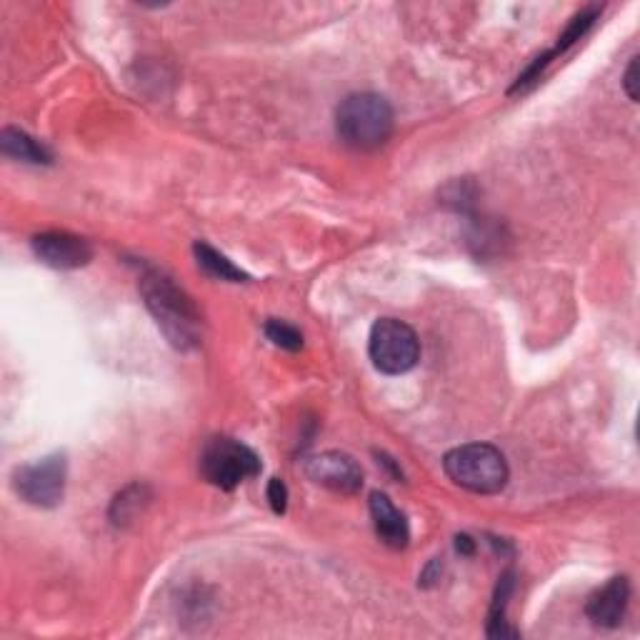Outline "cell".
Returning <instances> with one entry per match:
<instances>
[{
  "label": "cell",
  "instance_id": "obj_19",
  "mask_svg": "<svg viewBox=\"0 0 640 640\" xmlns=\"http://www.w3.org/2000/svg\"><path fill=\"white\" fill-rule=\"evenodd\" d=\"M458 550H460V553H468V556H470V553H473V550H476V543H473V540H470L468 536H458Z\"/></svg>",
  "mask_w": 640,
  "mask_h": 640
},
{
  "label": "cell",
  "instance_id": "obj_3",
  "mask_svg": "<svg viewBox=\"0 0 640 640\" xmlns=\"http://www.w3.org/2000/svg\"><path fill=\"white\" fill-rule=\"evenodd\" d=\"M443 468L456 486L480 496L500 493L510 476L506 456L496 446L488 443H468L453 448L443 458Z\"/></svg>",
  "mask_w": 640,
  "mask_h": 640
},
{
  "label": "cell",
  "instance_id": "obj_16",
  "mask_svg": "<svg viewBox=\"0 0 640 640\" xmlns=\"http://www.w3.org/2000/svg\"><path fill=\"white\" fill-rule=\"evenodd\" d=\"M266 336L273 346L283 350H300L303 348V333L298 328H293L286 320H268L266 323Z\"/></svg>",
  "mask_w": 640,
  "mask_h": 640
},
{
  "label": "cell",
  "instance_id": "obj_13",
  "mask_svg": "<svg viewBox=\"0 0 640 640\" xmlns=\"http://www.w3.org/2000/svg\"><path fill=\"white\" fill-rule=\"evenodd\" d=\"M513 578H516L513 573H503V576L498 578L493 608H490V623H488V636H490V638L518 636L516 630L506 628V606H508V598H510V593H513V586H516Z\"/></svg>",
  "mask_w": 640,
  "mask_h": 640
},
{
  "label": "cell",
  "instance_id": "obj_17",
  "mask_svg": "<svg viewBox=\"0 0 640 640\" xmlns=\"http://www.w3.org/2000/svg\"><path fill=\"white\" fill-rule=\"evenodd\" d=\"M268 503H270V508L276 510L278 516L286 513V508H288V488H286V483L280 478H270V483H268Z\"/></svg>",
  "mask_w": 640,
  "mask_h": 640
},
{
  "label": "cell",
  "instance_id": "obj_18",
  "mask_svg": "<svg viewBox=\"0 0 640 640\" xmlns=\"http://www.w3.org/2000/svg\"><path fill=\"white\" fill-rule=\"evenodd\" d=\"M623 88H626L628 98L633 100V103H638V56L630 60V66L626 70V78H623Z\"/></svg>",
  "mask_w": 640,
  "mask_h": 640
},
{
  "label": "cell",
  "instance_id": "obj_14",
  "mask_svg": "<svg viewBox=\"0 0 640 640\" xmlns=\"http://www.w3.org/2000/svg\"><path fill=\"white\" fill-rule=\"evenodd\" d=\"M148 488L146 486H128L123 493H118L113 506H110V520H113V526H128L130 520H133L143 506L148 503Z\"/></svg>",
  "mask_w": 640,
  "mask_h": 640
},
{
  "label": "cell",
  "instance_id": "obj_7",
  "mask_svg": "<svg viewBox=\"0 0 640 640\" xmlns=\"http://www.w3.org/2000/svg\"><path fill=\"white\" fill-rule=\"evenodd\" d=\"M306 476L313 483L336 490V493L353 496L363 486V470L356 463V458L338 450H328L306 460Z\"/></svg>",
  "mask_w": 640,
  "mask_h": 640
},
{
  "label": "cell",
  "instance_id": "obj_9",
  "mask_svg": "<svg viewBox=\"0 0 640 640\" xmlns=\"http://www.w3.org/2000/svg\"><path fill=\"white\" fill-rule=\"evenodd\" d=\"M628 600H630L628 578L618 576L613 580H608L603 588L590 596L586 613L600 628H618L620 620L626 618Z\"/></svg>",
  "mask_w": 640,
  "mask_h": 640
},
{
  "label": "cell",
  "instance_id": "obj_5",
  "mask_svg": "<svg viewBox=\"0 0 640 640\" xmlns=\"http://www.w3.org/2000/svg\"><path fill=\"white\" fill-rule=\"evenodd\" d=\"M200 473L216 488L233 490L260 473V458L233 438H210L200 453Z\"/></svg>",
  "mask_w": 640,
  "mask_h": 640
},
{
  "label": "cell",
  "instance_id": "obj_12",
  "mask_svg": "<svg viewBox=\"0 0 640 640\" xmlns=\"http://www.w3.org/2000/svg\"><path fill=\"white\" fill-rule=\"evenodd\" d=\"M193 253L198 260V268H203L210 278L228 280V283H246L248 280V273H243V270L230 263L223 253H218V250L210 248L208 243H196Z\"/></svg>",
  "mask_w": 640,
  "mask_h": 640
},
{
  "label": "cell",
  "instance_id": "obj_4",
  "mask_svg": "<svg viewBox=\"0 0 640 640\" xmlns=\"http://www.w3.org/2000/svg\"><path fill=\"white\" fill-rule=\"evenodd\" d=\"M368 353L373 366L386 376H403L413 370L420 360V340L416 330L403 320L380 318L370 328Z\"/></svg>",
  "mask_w": 640,
  "mask_h": 640
},
{
  "label": "cell",
  "instance_id": "obj_1",
  "mask_svg": "<svg viewBox=\"0 0 640 640\" xmlns=\"http://www.w3.org/2000/svg\"><path fill=\"white\" fill-rule=\"evenodd\" d=\"M140 296L156 318L158 328L178 350H190L200 343V316L186 290L158 268H146L140 276Z\"/></svg>",
  "mask_w": 640,
  "mask_h": 640
},
{
  "label": "cell",
  "instance_id": "obj_8",
  "mask_svg": "<svg viewBox=\"0 0 640 640\" xmlns=\"http://www.w3.org/2000/svg\"><path fill=\"white\" fill-rule=\"evenodd\" d=\"M33 253L50 268L76 270L90 263L93 248L80 236L66 233V230H48L33 238Z\"/></svg>",
  "mask_w": 640,
  "mask_h": 640
},
{
  "label": "cell",
  "instance_id": "obj_6",
  "mask_svg": "<svg viewBox=\"0 0 640 640\" xmlns=\"http://www.w3.org/2000/svg\"><path fill=\"white\" fill-rule=\"evenodd\" d=\"M16 493L30 506L56 508L66 493V458L48 456L16 470Z\"/></svg>",
  "mask_w": 640,
  "mask_h": 640
},
{
  "label": "cell",
  "instance_id": "obj_10",
  "mask_svg": "<svg viewBox=\"0 0 640 640\" xmlns=\"http://www.w3.org/2000/svg\"><path fill=\"white\" fill-rule=\"evenodd\" d=\"M370 516H373L378 538L383 540L388 548L400 550L408 546V540H410L408 520L386 493H378V490L376 493H370Z\"/></svg>",
  "mask_w": 640,
  "mask_h": 640
},
{
  "label": "cell",
  "instance_id": "obj_2",
  "mask_svg": "<svg viewBox=\"0 0 640 640\" xmlns=\"http://www.w3.org/2000/svg\"><path fill=\"white\" fill-rule=\"evenodd\" d=\"M396 116L388 100L378 93H353L336 110L338 138L348 148L376 150L393 136Z\"/></svg>",
  "mask_w": 640,
  "mask_h": 640
},
{
  "label": "cell",
  "instance_id": "obj_11",
  "mask_svg": "<svg viewBox=\"0 0 640 640\" xmlns=\"http://www.w3.org/2000/svg\"><path fill=\"white\" fill-rule=\"evenodd\" d=\"M0 148H3V153L8 158L23 160V163L48 166L50 160H53V156H50V150L43 143H38L36 138H30L18 128H3V133H0Z\"/></svg>",
  "mask_w": 640,
  "mask_h": 640
},
{
  "label": "cell",
  "instance_id": "obj_15",
  "mask_svg": "<svg viewBox=\"0 0 640 640\" xmlns=\"http://www.w3.org/2000/svg\"><path fill=\"white\" fill-rule=\"evenodd\" d=\"M596 18H598V10H583V13H578L573 20H570L568 28H566V33L558 38V46L550 50V53H546L548 60H553L556 56L566 53L570 46H576L578 40L588 33L590 26L596 23Z\"/></svg>",
  "mask_w": 640,
  "mask_h": 640
}]
</instances>
